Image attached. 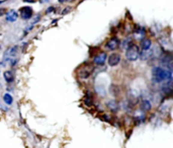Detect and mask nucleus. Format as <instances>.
Returning <instances> with one entry per match:
<instances>
[{"label": "nucleus", "mask_w": 173, "mask_h": 148, "mask_svg": "<svg viewBox=\"0 0 173 148\" xmlns=\"http://www.w3.org/2000/svg\"><path fill=\"white\" fill-rule=\"evenodd\" d=\"M155 56L154 50L149 49V50H141V54H139V59L143 60V61H147L150 60L151 58H153Z\"/></svg>", "instance_id": "1a4fd4ad"}, {"label": "nucleus", "mask_w": 173, "mask_h": 148, "mask_svg": "<svg viewBox=\"0 0 173 148\" xmlns=\"http://www.w3.org/2000/svg\"><path fill=\"white\" fill-rule=\"evenodd\" d=\"M107 61H108V65H109L110 67H115V66H117L120 63L121 55L117 52H113L108 56Z\"/></svg>", "instance_id": "423d86ee"}, {"label": "nucleus", "mask_w": 173, "mask_h": 148, "mask_svg": "<svg viewBox=\"0 0 173 148\" xmlns=\"http://www.w3.org/2000/svg\"><path fill=\"white\" fill-rule=\"evenodd\" d=\"M3 101L6 104L10 106V104H12V103H13V98H12L9 93H4L3 94Z\"/></svg>", "instance_id": "2eb2a0df"}, {"label": "nucleus", "mask_w": 173, "mask_h": 148, "mask_svg": "<svg viewBox=\"0 0 173 148\" xmlns=\"http://www.w3.org/2000/svg\"><path fill=\"white\" fill-rule=\"evenodd\" d=\"M170 69L162 66H154L152 68V80L155 83H162L169 80Z\"/></svg>", "instance_id": "f257e3e1"}, {"label": "nucleus", "mask_w": 173, "mask_h": 148, "mask_svg": "<svg viewBox=\"0 0 173 148\" xmlns=\"http://www.w3.org/2000/svg\"><path fill=\"white\" fill-rule=\"evenodd\" d=\"M120 45H121L120 40L118 39L116 36H113V37H111L110 39L105 43V48L108 51H112V52H114V51H116L118 48L120 47Z\"/></svg>", "instance_id": "20e7f679"}, {"label": "nucleus", "mask_w": 173, "mask_h": 148, "mask_svg": "<svg viewBox=\"0 0 173 148\" xmlns=\"http://www.w3.org/2000/svg\"><path fill=\"white\" fill-rule=\"evenodd\" d=\"M93 71H94V65L91 64V63H85L84 65H82L77 69L76 75L81 80H87V79L91 77Z\"/></svg>", "instance_id": "f03ea898"}, {"label": "nucleus", "mask_w": 173, "mask_h": 148, "mask_svg": "<svg viewBox=\"0 0 173 148\" xmlns=\"http://www.w3.org/2000/svg\"><path fill=\"white\" fill-rule=\"evenodd\" d=\"M3 77L5 79L7 83H11L13 82V79H14V75H13V72L11 70H6L3 72Z\"/></svg>", "instance_id": "4468645a"}, {"label": "nucleus", "mask_w": 173, "mask_h": 148, "mask_svg": "<svg viewBox=\"0 0 173 148\" xmlns=\"http://www.w3.org/2000/svg\"><path fill=\"white\" fill-rule=\"evenodd\" d=\"M108 59L107 52L105 51H101V52H98L96 55L93 58V63L97 66H103L105 64V62Z\"/></svg>", "instance_id": "39448f33"}, {"label": "nucleus", "mask_w": 173, "mask_h": 148, "mask_svg": "<svg viewBox=\"0 0 173 148\" xmlns=\"http://www.w3.org/2000/svg\"><path fill=\"white\" fill-rule=\"evenodd\" d=\"M17 17H19V14H17V12L15 11V10H9L8 12L6 13V16H5V19H6V21L8 22H14L17 20Z\"/></svg>", "instance_id": "f8f14e48"}, {"label": "nucleus", "mask_w": 173, "mask_h": 148, "mask_svg": "<svg viewBox=\"0 0 173 148\" xmlns=\"http://www.w3.org/2000/svg\"><path fill=\"white\" fill-rule=\"evenodd\" d=\"M6 13V9L4 8H0V16H2L3 14Z\"/></svg>", "instance_id": "aec40b11"}, {"label": "nucleus", "mask_w": 173, "mask_h": 148, "mask_svg": "<svg viewBox=\"0 0 173 148\" xmlns=\"http://www.w3.org/2000/svg\"><path fill=\"white\" fill-rule=\"evenodd\" d=\"M54 10H55V7L54 6H51V7H48L47 10H46V13H52V12H54Z\"/></svg>", "instance_id": "6ab92c4d"}, {"label": "nucleus", "mask_w": 173, "mask_h": 148, "mask_svg": "<svg viewBox=\"0 0 173 148\" xmlns=\"http://www.w3.org/2000/svg\"><path fill=\"white\" fill-rule=\"evenodd\" d=\"M106 107L108 108L109 111H111L112 113H116L119 109V106H118V103L115 101V99H110L106 103Z\"/></svg>", "instance_id": "9b49d317"}, {"label": "nucleus", "mask_w": 173, "mask_h": 148, "mask_svg": "<svg viewBox=\"0 0 173 148\" xmlns=\"http://www.w3.org/2000/svg\"><path fill=\"white\" fill-rule=\"evenodd\" d=\"M25 2H27V3H34L35 0H24Z\"/></svg>", "instance_id": "412c9836"}, {"label": "nucleus", "mask_w": 173, "mask_h": 148, "mask_svg": "<svg viewBox=\"0 0 173 148\" xmlns=\"http://www.w3.org/2000/svg\"><path fill=\"white\" fill-rule=\"evenodd\" d=\"M139 54H141V50H139V47L136 44H131L125 50V58L130 62H135V61L139 60Z\"/></svg>", "instance_id": "7ed1b4c3"}, {"label": "nucleus", "mask_w": 173, "mask_h": 148, "mask_svg": "<svg viewBox=\"0 0 173 148\" xmlns=\"http://www.w3.org/2000/svg\"><path fill=\"white\" fill-rule=\"evenodd\" d=\"M66 1H67V0H58L59 3H65Z\"/></svg>", "instance_id": "4be33fe9"}, {"label": "nucleus", "mask_w": 173, "mask_h": 148, "mask_svg": "<svg viewBox=\"0 0 173 148\" xmlns=\"http://www.w3.org/2000/svg\"><path fill=\"white\" fill-rule=\"evenodd\" d=\"M166 83H168L170 86L173 87V69H170V77H169V80L166 81Z\"/></svg>", "instance_id": "f3484780"}, {"label": "nucleus", "mask_w": 173, "mask_h": 148, "mask_svg": "<svg viewBox=\"0 0 173 148\" xmlns=\"http://www.w3.org/2000/svg\"><path fill=\"white\" fill-rule=\"evenodd\" d=\"M71 9H72V7H71V6H67V7H65V8L63 9V11L61 12V14H62V15L67 14V13H69V12L71 11Z\"/></svg>", "instance_id": "a211bd4d"}, {"label": "nucleus", "mask_w": 173, "mask_h": 148, "mask_svg": "<svg viewBox=\"0 0 173 148\" xmlns=\"http://www.w3.org/2000/svg\"><path fill=\"white\" fill-rule=\"evenodd\" d=\"M141 109L143 110L144 112H150L152 110V104L149 99L144 98L141 103Z\"/></svg>", "instance_id": "ddd939ff"}, {"label": "nucleus", "mask_w": 173, "mask_h": 148, "mask_svg": "<svg viewBox=\"0 0 173 148\" xmlns=\"http://www.w3.org/2000/svg\"><path fill=\"white\" fill-rule=\"evenodd\" d=\"M139 46H141V49L142 50H149L152 48L153 46V41H152L151 38H144L142 41H139Z\"/></svg>", "instance_id": "9d476101"}, {"label": "nucleus", "mask_w": 173, "mask_h": 148, "mask_svg": "<svg viewBox=\"0 0 173 148\" xmlns=\"http://www.w3.org/2000/svg\"><path fill=\"white\" fill-rule=\"evenodd\" d=\"M84 104H86L87 107H92L93 106V99L90 95H87L84 98Z\"/></svg>", "instance_id": "dca6fc26"}, {"label": "nucleus", "mask_w": 173, "mask_h": 148, "mask_svg": "<svg viewBox=\"0 0 173 148\" xmlns=\"http://www.w3.org/2000/svg\"><path fill=\"white\" fill-rule=\"evenodd\" d=\"M33 13H34L33 8H32V7H30V6L20 7V9H19L20 17H22V19H24V20H29V19L32 18Z\"/></svg>", "instance_id": "0eeeda50"}, {"label": "nucleus", "mask_w": 173, "mask_h": 148, "mask_svg": "<svg viewBox=\"0 0 173 148\" xmlns=\"http://www.w3.org/2000/svg\"><path fill=\"white\" fill-rule=\"evenodd\" d=\"M0 48H1V46H0Z\"/></svg>", "instance_id": "5701e85b"}, {"label": "nucleus", "mask_w": 173, "mask_h": 148, "mask_svg": "<svg viewBox=\"0 0 173 148\" xmlns=\"http://www.w3.org/2000/svg\"><path fill=\"white\" fill-rule=\"evenodd\" d=\"M16 54H17V47L16 46H14V47H10L6 50V52L4 53V60L10 61L11 59H13L15 56H16Z\"/></svg>", "instance_id": "6e6552de"}]
</instances>
